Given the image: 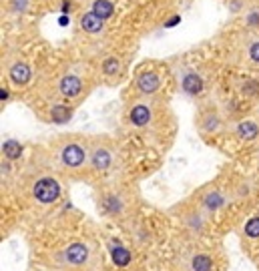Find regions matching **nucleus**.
<instances>
[{"mask_svg":"<svg viewBox=\"0 0 259 271\" xmlns=\"http://www.w3.org/2000/svg\"><path fill=\"white\" fill-rule=\"evenodd\" d=\"M32 195H34V199H36L39 203L51 205L54 201H58V197H60V185H58L52 177H43V179H39V181L34 183Z\"/></svg>","mask_w":259,"mask_h":271,"instance_id":"obj_1","label":"nucleus"},{"mask_svg":"<svg viewBox=\"0 0 259 271\" xmlns=\"http://www.w3.org/2000/svg\"><path fill=\"white\" fill-rule=\"evenodd\" d=\"M58 157H60V163H62L64 167H68V169H79V167H83L85 161H87V151H85V147H83L81 143L68 141V143H64V145L60 147Z\"/></svg>","mask_w":259,"mask_h":271,"instance_id":"obj_2","label":"nucleus"},{"mask_svg":"<svg viewBox=\"0 0 259 271\" xmlns=\"http://www.w3.org/2000/svg\"><path fill=\"white\" fill-rule=\"evenodd\" d=\"M159 87H161V76L157 74L155 70H143L137 76V89L143 95H153V93L159 91Z\"/></svg>","mask_w":259,"mask_h":271,"instance_id":"obj_3","label":"nucleus"},{"mask_svg":"<svg viewBox=\"0 0 259 271\" xmlns=\"http://www.w3.org/2000/svg\"><path fill=\"white\" fill-rule=\"evenodd\" d=\"M64 259L70 265H83L89 259V247L85 243H81V241H75L64 249Z\"/></svg>","mask_w":259,"mask_h":271,"instance_id":"obj_4","label":"nucleus"},{"mask_svg":"<svg viewBox=\"0 0 259 271\" xmlns=\"http://www.w3.org/2000/svg\"><path fill=\"white\" fill-rule=\"evenodd\" d=\"M58 91H60L62 97L75 99V97H79L81 91H83V81H81L79 76H75V74H64V76L60 79V83H58Z\"/></svg>","mask_w":259,"mask_h":271,"instance_id":"obj_5","label":"nucleus"},{"mask_svg":"<svg viewBox=\"0 0 259 271\" xmlns=\"http://www.w3.org/2000/svg\"><path fill=\"white\" fill-rule=\"evenodd\" d=\"M91 167L97 169V171H106L110 165H113V155L110 151L103 147V145H97L93 151H91Z\"/></svg>","mask_w":259,"mask_h":271,"instance_id":"obj_6","label":"nucleus"},{"mask_svg":"<svg viewBox=\"0 0 259 271\" xmlns=\"http://www.w3.org/2000/svg\"><path fill=\"white\" fill-rule=\"evenodd\" d=\"M8 76H10L12 85L24 87V85H28V81H30V66H28L26 62H14V64L10 66V70H8Z\"/></svg>","mask_w":259,"mask_h":271,"instance_id":"obj_7","label":"nucleus"},{"mask_svg":"<svg viewBox=\"0 0 259 271\" xmlns=\"http://www.w3.org/2000/svg\"><path fill=\"white\" fill-rule=\"evenodd\" d=\"M181 89H183V93L195 97V95H199V93L203 91V81H201V76H199L197 72L187 70V72L183 74V79H181Z\"/></svg>","mask_w":259,"mask_h":271,"instance_id":"obj_8","label":"nucleus"},{"mask_svg":"<svg viewBox=\"0 0 259 271\" xmlns=\"http://www.w3.org/2000/svg\"><path fill=\"white\" fill-rule=\"evenodd\" d=\"M151 119H153V114H151V108L147 107V105L139 103V105H135L129 110V121L135 127H147L151 123Z\"/></svg>","mask_w":259,"mask_h":271,"instance_id":"obj_9","label":"nucleus"},{"mask_svg":"<svg viewBox=\"0 0 259 271\" xmlns=\"http://www.w3.org/2000/svg\"><path fill=\"white\" fill-rule=\"evenodd\" d=\"M81 28L89 34H97L104 28V20L99 18L95 12H87V14L81 16Z\"/></svg>","mask_w":259,"mask_h":271,"instance_id":"obj_10","label":"nucleus"},{"mask_svg":"<svg viewBox=\"0 0 259 271\" xmlns=\"http://www.w3.org/2000/svg\"><path fill=\"white\" fill-rule=\"evenodd\" d=\"M235 133H237V137H239L241 141H253L259 135V127H257V123H253V121H243V123L237 125Z\"/></svg>","mask_w":259,"mask_h":271,"instance_id":"obj_11","label":"nucleus"},{"mask_svg":"<svg viewBox=\"0 0 259 271\" xmlns=\"http://www.w3.org/2000/svg\"><path fill=\"white\" fill-rule=\"evenodd\" d=\"M199 125H201V129H203L205 133H215V131H219V127H221V119H219V114H217L215 110H207V112H203Z\"/></svg>","mask_w":259,"mask_h":271,"instance_id":"obj_12","label":"nucleus"},{"mask_svg":"<svg viewBox=\"0 0 259 271\" xmlns=\"http://www.w3.org/2000/svg\"><path fill=\"white\" fill-rule=\"evenodd\" d=\"M93 12H95L99 18L108 20V18L113 16V12H115V6H113L110 0H95V2H93Z\"/></svg>","mask_w":259,"mask_h":271,"instance_id":"obj_13","label":"nucleus"},{"mask_svg":"<svg viewBox=\"0 0 259 271\" xmlns=\"http://www.w3.org/2000/svg\"><path fill=\"white\" fill-rule=\"evenodd\" d=\"M213 269V261L207 253H197L191 259V271H211Z\"/></svg>","mask_w":259,"mask_h":271,"instance_id":"obj_14","label":"nucleus"},{"mask_svg":"<svg viewBox=\"0 0 259 271\" xmlns=\"http://www.w3.org/2000/svg\"><path fill=\"white\" fill-rule=\"evenodd\" d=\"M2 153H4V157H6L8 161H16V159L22 155V147H20V143H16V141H6V143L2 145Z\"/></svg>","mask_w":259,"mask_h":271,"instance_id":"obj_15","label":"nucleus"},{"mask_svg":"<svg viewBox=\"0 0 259 271\" xmlns=\"http://www.w3.org/2000/svg\"><path fill=\"white\" fill-rule=\"evenodd\" d=\"M113 261H115L119 267H125V265H129V261H131V253H129L125 247L117 245V247H113Z\"/></svg>","mask_w":259,"mask_h":271,"instance_id":"obj_16","label":"nucleus"},{"mask_svg":"<svg viewBox=\"0 0 259 271\" xmlns=\"http://www.w3.org/2000/svg\"><path fill=\"white\" fill-rule=\"evenodd\" d=\"M51 117H52V121H54V123H66V121L72 117V108L62 107V105H56V107H52Z\"/></svg>","mask_w":259,"mask_h":271,"instance_id":"obj_17","label":"nucleus"},{"mask_svg":"<svg viewBox=\"0 0 259 271\" xmlns=\"http://www.w3.org/2000/svg\"><path fill=\"white\" fill-rule=\"evenodd\" d=\"M103 72L106 76H115L121 72V60L117 56H108L103 62Z\"/></svg>","mask_w":259,"mask_h":271,"instance_id":"obj_18","label":"nucleus"},{"mask_svg":"<svg viewBox=\"0 0 259 271\" xmlns=\"http://www.w3.org/2000/svg\"><path fill=\"white\" fill-rule=\"evenodd\" d=\"M203 205H205V209H209V211H215V209H219V207L223 205V197H221L217 191L207 193L205 199H203Z\"/></svg>","mask_w":259,"mask_h":271,"instance_id":"obj_19","label":"nucleus"},{"mask_svg":"<svg viewBox=\"0 0 259 271\" xmlns=\"http://www.w3.org/2000/svg\"><path fill=\"white\" fill-rule=\"evenodd\" d=\"M245 235L249 239H257L259 237V217H253L245 223Z\"/></svg>","mask_w":259,"mask_h":271,"instance_id":"obj_20","label":"nucleus"},{"mask_svg":"<svg viewBox=\"0 0 259 271\" xmlns=\"http://www.w3.org/2000/svg\"><path fill=\"white\" fill-rule=\"evenodd\" d=\"M247 56H249L251 62L259 64V38L249 43V47H247Z\"/></svg>","mask_w":259,"mask_h":271,"instance_id":"obj_21","label":"nucleus"}]
</instances>
